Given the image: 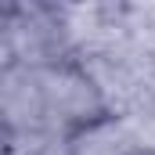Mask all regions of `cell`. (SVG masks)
<instances>
[{
	"label": "cell",
	"mask_w": 155,
	"mask_h": 155,
	"mask_svg": "<svg viewBox=\"0 0 155 155\" xmlns=\"http://www.w3.org/2000/svg\"><path fill=\"white\" fill-rule=\"evenodd\" d=\"M65 155H141L137 134L123 116H105L65 137Z\"/></svg>",
	"instance_id": "3957f363"
},
{
	"label": "cell",
	"mask_w": 155,
	"mask_h": 155,
	"mask_svg": "<svg viewBox=\"0 0 155 155\" xmlns=\"http://www.w3.org/2000/svg\"><path fill=\"white\" fill-rule=\"evenodd\" d=\"M36 76H40L51 130L58 137H69L87 123H97V119L112 116L101 90H97V83L87 76V69L72 54L58 58V61H47V65H36Z\"/></svg>",
	"instance_id": "6da1fadb"
},
{
	"label": "cell",
	"mask_w": 155,
	"mask_h": 155,
	"mask_svg": "<svg viewBox=\"0 0 155 155\" xmlns=\"http://www.w3.org/2000/svg\"><path fill=\"white\" fill-rule=\"evenodd\" d=\"M0 112H4V137H29V134H54L40 76L33 65H4L0 69Z\"/></svg>",
	"instance_id": "7a4b0ae2"
}]
</instances>
